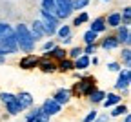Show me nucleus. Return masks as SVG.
<instances>
[{"mask_svg": "<svg viewBox=\"0 0 131 122\" xmlns=\"http://www.w3.org/2000/svg\"><path fill=\"white\" fill-rule=\"evenodd\" d=\"M18 51L15 29L7 22H0V55H13Z\"/></svg>", "mask_w": 131, "mask_h": 122, "instance_id": "f257e3e1", "label": "nucleus"}, {"mask_svg": "<svg viewBox=\"0 0 131 122\" xmlns=\"http://www.w3.org/2000/svg\"><path fill=\"white\" fill-rule=\"evenodd\" d=\"M13 29H15V38H16V46H18V49H22L24 53H33L37 42H35V38H33L29 27L20 22V24H16V27H13Z\"/></svg>", "mask_w": 131, "mask_h": 122, "instance_id": "f03ea898", "label": "nucleus"}, {"mask_svg": "<svg viewBox=\"0 0 131 122\" xmlns=\"http://www.w3.org/2000/svg\"><path fill=\"white\" fill-rule=\"evenodd\" d=\"M38 20L44 26L46 37H53V35L57 33V29H58V26H60V20L57 18V16L51 15V13H47V11H44V9H40V18Z\"/></svg>", "mask_w": 131, "mask_h": 122, "instance_id": "7ed1b4c3", "label": "nucleus"}, {"mask_svg": "<svg viewBox=\"0 0 131 122\" xmlns=\"http://www.w3.org/2000/svg\"><path fill=\"white\" fill-rule=\"evenodd\" d=\"M95 82H96V80H95L93 77H84V78L80 77L78 82L73 86L71 91H73L77 97H88V95L95 89Z\"/></svg>", "mask_w": 131, "mask_h": 122, "instance_id": "20e7f679", "label": "nucleus"}, {"mask_svg": "<svg viewBox=\"0 0 131 122\" xmlns=\"http://www.w3.org/2000/svg\"><path fill=\"white\" fill-rule=\"evenodd\" d=\"M57 4V18L58 20H66L73 15V0H55Z\"/></svg>", "mask_w": 131, "mask_h": 122, "instance_id": "39448f33", "label": "nucleus"}, {"mask_svg": "<svg viewBox=\"0 0 131 122\" xmlns=\"http://www.w3.org/2000/svg\"><path fill=\"white\" fill-rule=\"evenodd\" d=\"M129 82H131V71H129V67L120 69V71H118V78H117V84H115V89L126 91L129 88Z\"/></svg>", "mask_w": 131, "mask_h": 122, "instance_id": "423d86ee", "label": "nucleus"}, {"mask_svg": "<svg viewBox=\"0 0 131 122\" xmlns=\"http://www.w3.org/2000/svg\"><path fill=\"white\" fill-rule=\"evenodd\" d=\"M42 109L49 115V117H55V115H58L60 113V109H62V106L51 97V98H46L44 100V104H42Z\"/></svg>", "mask_w": 131, "mask_h": 122, "instance_id": "0eeeda50", "label": "nucleus"}, {"mask_svg": "<svg viewBox=\"0 0 131 122\" xmlns=\"http://www.w3.org/2000/svg\"><path fill=\"white\" fill-rule=\"evenodd\" d=\"M29 31H31V35H33V38H35V42H38V40H42V38L46 37V31H44V26H42L40 20H33Z\"/></svg>", "mask_w": 131, "mask_h": 122, "instance_id": "6e6552de", "label": "nucleus"}, {"mask_svg": "<svg viewBox=\"0 0 131 122\" xmlns=\"http://www.w3.org/2000/svg\"><path fill=\"white\" fill-rule=\"evenodd\" d=\"M37 67H40L44 73H53V71H57V64H55L51 58H49V57H42V58H38Z\"/></svg>", "mask_w": 131, "mask_h": 122, "instance_id": "1a4fd4ad", "label": "nucleus"}, {"mask_svg": "<svg viewBox=\"0 0 131 122\" xmlns=\"http://www.w3.org/2000/svg\"><path fill=\"white\" fill-rule=\"evenodd\" d=\"M37 64H38V57L31 55V53H27L26 57H22L20 62H18V66H20L22 69H35Z\"/></svg>", "mask_w": 131, "mask_h": 122, "instance_id": "9d476101", "label": "nucleus"}, {"mask_svg": "<svg viewBox=\"0 0 131 122\" xmlns=\"http://www.w3.org/2000/svg\"><path fill=\"white\" fill-rule=\"evenodd\" d=\"M15 97H16V100H18V104L22 106V109L31 108V106H33V102H35L33 95H31V93H27V91H20L18 95H15Z\"/></svg>", "mask_w": 131, "mask_h": 122, "instance_id": "9b49d317", "label": "nucleus"}, {"mask_svg": "<svg viewBox=\"0 0 131 122\" xmlns=\"http://www.w3.org/2000/svg\"><path fill=\"white\" fill-rule=\"evenodd\" d=\"M117 29H118V33H117V40H118V44L129 46V40H131V35H129V26H118Z\"/></svg>", "mask_w": 131, "mask_h": 122, "instance_id": "f8f14e48", "label": "nucleus"}, {"mask_svg": "<svg viewBox=\"0 0 131 122\" xmlns=\"http://www.w3.org/2000/svg\"><path fill=\"white\" fill-rule=\"evenodd\" d=\"M53 98L60 104V106H66L69 100H71V89H66V88H62V89H58L55 95H53Z\"/></svg>", "mask_w": 131, "mask_h": 122, "instance_id": "ddd939ff", "label": "nucleus"}, {"mask_svg": "<svg viewBox=\"0 0 131 122\" xmlns=\"http://www.w3.org/2000/svg\"><path fill=\"white\" fill-rule=\"evenodd\" d=\"M44 57H49V58H58V60H62V58H66V57H68V51H66V49H62V47L53 46L49 51H46V53H44Z\"/></svg>", "mask_w": 131, "mask_h": 122, "instance_id": "4468645a", "label": "nucleus"}, {"mask_svg": "<svg viewBox=\"0 0 131 122\" xmlns=\"http://www.w3.org/2000/svg\"><path fill=\"white\" fill-rule=\"evenodd\" d=\"M106 27H107V24H106V18H104V16H96V18L91 22V26H89V29L95 31V33H104Z\"/></svg>", "mask_w": 131, "mask_h": 122, "instance_id": "2eb2a0df", "label": "nucleus"}, {"mask_svg": "<svg viewBox=\"0 0 131 122\" xmlns=\"http://www.w3.org/2000/svg\"><path fill=\"white\" fill-rule=\"evenodd\" d=\"M89 64H91V58H89V55H84V53H82L78 58H75V62H73L75 69H78V71H82V69L89 67Z\"/></svg>", "mask_w": 131, "mask_h": 122, "instance_id": "dca6fc26", "label": "nucleus"}, {"mask_svg": "<svg viewBox=\"0 0 131 122\" xmlns=\"http://www.w3.org/2000/svg\"><path fill=\"white\" fill-rule=\"evenodd\" d=\"M102 49H106V51H111V49H117L120 44H118V40H117V37H113V35H107V37L102 40Z\"/></svg>", "mask_w": 131, "mask_h": 122, "instance_id": "f3484780", "label": "nucleus"}, {"mask_svg": "<svg viewBox=\"0 0 131 122\" xmlns=\"http://www.w3.org/2000/svg\"><path fill=\"white\" fill-rule=\"evenodd\" d=\"M106 24H107L109 27H118V26L122 24V16H120V13H118V11L109 13L107 18H106Z\"/></svg>", "mask_w": 131, "mask_h": 122, "instance_id": "a211bd4d", "label": "nucleus"}, {"mask_svg": "<svg viewBox=\"0 0 131 122\" xmlns=\"http://www.w3.org/2000/svg\"><path fill=\"white\" fill-rule=\"evenodd\" d=\"M6 109H7V113H9V115H18V113H22V111H24V109H22V106L18 104V100H16V97H15L13 100L6 102Z\"/></svg>", "mask_w": 131, "mask_h": 122, "instance_id": "6ab92c4d", "label": "nucleus"}, {"mask_svg": "<svg viewBox=\"0 0 131 122\" xmlns=\"http://www.w3.org/2000/svg\"><path fill=\"white\" fill-rule=\"evenodd\" d=\"M122 100V97L120 95H117V93H106V97H104V100H102V104H104V108H113L115 104H118Z\"/></svg>", "mask_w": 131, "mask_h": 122, "instance_id": "aec40b11", "label": "nucleus"}, {"mask_svg": "<svg viewBox=\"0 0 131 122\" xmlns=\"http://www.w3.org/2000/svg\"><path fill=\"white\" fill-rule=\"evenodd\" d=\"M88 97H89V102H91V104H100V102L104 100V97H106V91H100V89L95 88Z\"/></svg>", "mask_w": 131, "mask_h": 122, "instance_id": "412c9836", "label": "nucleus"}, {"mask_svg": "<svg viewBox=\"0 0 131 122\" xmlns=\"http://www.w3.org/2000/svg\"><path fill=\"white\" fill-rule=\"evenodd\" d=\"M57 69H60L62 73H68V71H71V69H75V66H73V60L71 58H62L60 62H58V66H57Z\"/></svg>", "mask_w": 131, "mask_h": 122, "instance_id": "4be33fe9", "label": "nucleus"}, {"mask_svg": "<svg viewBox=\"0 0 131 122\" xmlns=\"http://www.w3.org/2000/svg\"><path fill=\"white\" fill-rule=\"evenodd\" d=\"M40 6H42L44 11L51 13V15H57V4H55V0H40Z\"/></svg>", "mask_w": 131, "mask_h": 122, "instance_id": "5701e85b", "label": "nucleus"}, {"mask_svg": "<svg viewBox=\"0 0 131 122\" xmlns=\"http://www.w3.org/2000/svg\"><path fill=\"white\" fill-rule=\"evenodd\" d=\"M129 111V108L126 106V104H115V108H113V111H111V117H120V115H126Z\"/></svg>", "mask_w": 131, "mask_h": 122, "instance_id": "b1692460", "label": "nucleus"}, {"mask_svg": "<svg viewBox=\"0 0 131 122\" xmlns=\"http://www.w3.org/2000/svg\"><path fill=\"white\" fill-rule=\"evenodd\" d=\"M88 20H89V15H88L86 11H82L80 15H77L75 18H73V26H75V27H80L82 24H86Z\"/></svg>", "mask_w": 131, "mask_h": 122, "instance_id": "393cba45", "label": "nucleus"}, {"mask_svg": "<svg viewBox=\"0 0 131 122\" xmlns=\"http://www.w3.org/2000/svg\"><path fill=\"white\" fill-rule=\"evenodd\" d=\"M55 35H58V38L62 40V38L68 37V35H71V27H69L68 24H62V26H58V29H57Z\"/></svg>", "mask_w": 131, "mask_h": 122, "instance_id": "a878e982", "label": "nucleus"}, {"mask_svg": "<svg viewBox=\"0 0 131 122\" xmlns=\"http://www.w3.org/2000/svg\"><path fill=\"white\" fill-rule=\"evenodd\" d=\"M96 37H98V33H95V31H91V29H88L86 33H84V42L86 44H95V40H96Z\"/></svg>", "mask_w": 131, "mask_h": 122, "instance_id": "bb28decb", "label": "nucleus"}, {"mask_svg": "<svg viewBox=\"0 0 131 122\" xmlns=\"http://www.w3.org/2000/svg\"><path fill=\"white\" fill-rule=\"evenodd\" d=\"M120 16H122V22H124V26H129V22H131V7H129V6H126V7L122 9Z\"/></svg>", "mask_w": 131, "mask_h": 122, "instance_id": "cd10ccee", "label": "nucleus"}, {"mask_svg": "<svg viewBox=\"0 0 131 122\" xmlns=\"http://www.w3.org/2000/svg\"><path fill=\"white\" fill-rule=\"evenodd\" d=\"M84 51H82V47H78V46H75V47H71V51H68V57L71 58V60H75V58H78Z\"/></svg>", "mask_w": 131, "mask_h": 122, "instance_id": "c85d7f7f", "label": "nucleus"}, {"mask_svg": "<svg viewBox=\"0 0 131 122\" xmlns=\"http://www.w3.org/2000/svg\"><path fill=\"white\" fill-rule=\"evenodd\" d=\"M88 4H89V0H73V11L84 9V7H88Z\"/></svg>", "mask_w": 131, "mask_h": 122, "instance_id": "c756f323", "label": "nucleus"}, {"mask_svg": "<svg viewBox=\"0 0 131 122\" xmlns=\"http://www.w3.org/2000/svg\"><path fill=\"white\" fill-rule=\"evenodd\" d=\"M122 58H124L126 67H129V64H131V51H129V47H126V49L122 51Z\"/></svg>", "mask_w": 131, "mask_h": 122, "instance_id": "7c9ffc66", "label": "nucleus"}, {"mask_svg": "<svg viewBox=\"0 0 131 122\" xmlns=\"http://www.w3.org/2000/svg\"><path fill=\"white\" fill-rule=\"evenodd\" d=\"M15 98V95L13 93H7V91H0V100H2L4 104L6 102H9V100H13Z\"/></svg>", "mask_w": 131, "mask_h": 122, "instance_id": "2f4dec72", "label": "nucleus"}, {"mask_svg": "<svg viewBox=\"0 0 131 122\" xmlns=\"http://www.w3.org/2000/svg\"><path fill=\"white\" fill-rule=\"evenodd\" d=\"M82 51H84V55H93L96 51V44H86V49H82Z\"/></svg>", "mask_w": 131, "mask_h": 122, "instance_id": "473e14b6", "label": "nucleus"}, {"mask_svg": "<svg viewBox=\"0 0 131 122\" xmlns=\"http://www.w3.org/2000/svg\"><path fill=\"white\" fill-rule=\"evenodd\" d=\"M96 115H98V113H96V109H93V111H89V113L84 117V120H82V122H93V120L96 118Z\"/></svg>", "mask_w": 131, "mask_h": 122, "instance_id": "72a5a7b5", "label": "nucleus"}, {"mask_svg": "<svg viewBox=\"0 0 131 122\" xmlns=\"http://www.w3.org/2000/svg\"><path fill=\"white\" fill-rule=\"evenodd\" d=\"M37 111H38V108H33L27 115H26V122H33L35 120V117H37Z\"/></svg>", "mask_w": 131, "mask_h": 122, "instance_id": "f704fd0d", "label": "nucleus"}, {"mask_svg": "<svg viewBox=\"0 0 131 122\" xmlns=\"http://www.w3.org/2000/svg\"><path fill=\"white\" fill-rule=\"evenodd\" d=\"M107 67H109V71H120V69H122V66L118 62H109Z\"/></svg>", "mask_w": 131, "mask_h": 122, "instance_id": "c9c22d12", "label": "nucleus"}, {"mask_svg": "<svg viewBox=\"0 0 131 122\" xmlns=\"http://www.w3.org/2000/svg\"><path fill=\"white\" fill-rule=\"evenodd\" d=\"M53 46H55V42H53V40H47V42L42 46V51H49V49H51Z\"/></svg>", "mask_w": 131, "mask_h": 122, "instance_id": "e433bc0d", "label": "nucleus"}, {"mask_svg": "<svg viewBox=\"0 0 131 122\" xmlns=\"http://www.w3.org/2000/svg\"><path fill=\"white\" fill-rule=\"evenodd\" d=\"M107 120H109V117H107V115H100V117L96 115V118H95L93 122H107Z\"/></svg>", "mask_w": 131, "mask_h": 122, "instance_id": "4c0bfd02", "label": "nucleus"}, {"mask_svg": "<svg viewBox=\"0 0 131 122\" xmlns=\"http://www.w3.org/2000/svg\"><path fill=\"white\" fill-rule=\"evenodd\" d=\"M0 64H6V55H0Z\"/></svg>", "mask_w": 131, "mask_h": 122, "instance_id": "58836bf2", "label": "nucleus"}, {"mask_svg": "<svg viewBox=\"0 0 131 122\" xmlns=\"http://www.w3.org/2000/svg\"><path fill=\"white\" fill-rule=\"evenodd\" d=\"M124 122H131V117H129L127 113H126V118H124Z\"/></svg>", "mask_w": 131, "mask_h": 122, "instance_id": "ea45409f", "label": "nucleus"}, {"mask_svg": "<svg viewBox=\"0 0 131 122\" xmlns=\"http://www.w3.org/2000/svg\"><path fill=\"white\" fill-rule=\"evenodd\" d=\"M102 2H109V0H102Z\"/></svg>", "mask_w": 131, "mask_h": 122, "instance_id": "a19ab883", "label": "nucleus"}, {"mask_svg": "<svg viewBox=\"0 0 131 122\" xmlns=\"http://www.w3.org/2000/svg\"><path fill=\"white\" fill-rule=\"evenodd\" d=\"M33 122H40V120H33Z\"/></svg>", "mask_w": 131, "mask_h": 122, "instance_id": "79ce46f5", "label": "nucleus"}]
</instances>
